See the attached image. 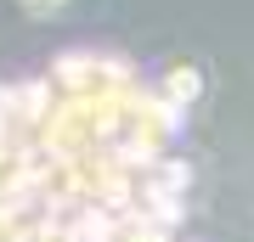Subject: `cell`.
<instances>
[{"label": "cell", "instance_id": "6da1fadb", "mask_svg": "<svg viewBox=\"0 0 254 242\" xmlns=\"http://www.w3.org/2000/svg\"><path fill=\"white\" fill-rule=\"evenodd\" d=\"M164 96H170L175 107H187V101L198 96V73H192V68H170V79H164Z\"/></svg>", "mask_w": 254, "mask_h": 242}, {"label": "cell", "instance_id": "7a4b0ae2", "mask_svg": "<svg viewBox=\"0 0 254 242\" xmlns=\"http://www.w3.org/2000/svg\"><path fill=\"white\" fill-rule=\"evenodd\" d=\"M23 6H28V11H51L57 0H23Z\"/></svg>", "mask_w": 254, "mask_h": 242}]
</instances>
